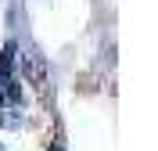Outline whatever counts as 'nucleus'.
Returning a JSON list of instances; mask_svg holds the SVG:
<instances>
[{
	"label": "nucleus",
	"instance_id": "7ed1b4c3",
	"mask_svg": "<svg viewBox=\"0 0 158 151\" xmlns=\"http://www.w3.org/2000/svg\"><path fill=\"white\" fill-rule=\"evenodd\" d=\"M50 151H61V144H54V148H50Z\"/></svg>",
	"mask_w": 158,
	"mask_h": 151
},
{
	"label": "nucleus",
	"instance_id": "f03ea898",
	"mask_svg": "<svg viewBox=\"0 0 158 151\" xmlns=\"http://www.w3.org/2000/svg\"><path fill=\"white\" fill-rule=\"evenodd\" d=\"M25 65H29V76H32V79H43V61H40V50H29Z\"/></svg>",
	"mask_w": 158,
	"mask_h": 151
},
{
	"label": "nucleus",
	"instance_id": "f257e3e1",
	"mask_svg": "<svg viewBox=\"0 0 158 151\" xmlns=\"http://www.w3.org/2000/svg\"><path fill=\"white\" fill-rule=\"evenodd\" d=\"M0 126H4V130H18L22 126V104H18V97H0Z\"/></svg>",
	"mask_w": 158,
	"mask_h": 151
},
{
	"label": "nucleus",
	"instance_id": "20e7f679",
	"mask_svg": "<svg viewBox=\"0 0 158 151\" xmlns=\"http://www.w3.org/2000/svg\"><path fill=\"white\" fill-rule=\"evenodd\" d=\"M0 151H7V148H4V144H0Z\"/></svg>",
	"mask_w": 158,
	"mask_h": 151
}]
</instances>
